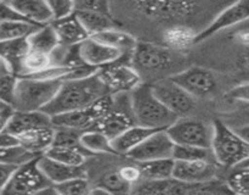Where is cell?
I'll use <instances>...</instances> for the list:
<instances>
[{
    "mask_svg": "<svg viewBox=\"0 0 249 195\" xmlns=\"http://www.w3.org/2000/svg\"><path fill=\"white\" fill-rule=\"evenodd\" d=\"M236 167H248L249 168V157L245 158V160H243L241 163H238Z\"/></svg>",
    "mask_w": 249,
    "mask_h": 195,
    "instance_id": "cell-49",
    "label": "cell"
},
{
    "mask_svg": "<svg viewBox=\"0 0 249 195\" xmlns=\"http://www.w3.org/2000/svg\"><path fill=\"white\" fill-rule=\"evenodd\" d=\"M173 158L174 160H214L213 153L211 149L199 148V146H190V145H179L174 144L173 149Z\"/></svg>",
    "mask_w": 249,
    "mask_h": 195,
    "instance_id": "cell-31",
    "label": "cell"
},
{
    "mask_svg": "<svg viewBox=\"0 0 249 195\" xmlns=\"http://www.w3.org/2000/svg\"><path fill=\"white\" fill-rule=\"evenodd\" d=\"M80 146L88 154H114L111 139L99 129H88L82 132Z\"/></svg>",
    "mask_w": 249,
    "mask_h": 195,
    "instance_id": "cell-27",
    "label": "cell"
},
{
    "mask_svg": "<svg viewBox=\"0 0 249 195\" xmlns=\"http://www.w3.org/2000/svg\"><path fill=\"white\" fill-rule=\"evenodd\" d=\"M53 126L40 127L18 134V143L22 148L34 155H43L51 146L53 140Z\"/></svg>",
    "mask_w": 249,
    "mask_h": 195,
    "instance_id": "cell-19",
    "label": "cell"
},
{
    "mask_svg": "<svg viewBox=\"0 0 249 195\" xmlns=\"http://www.w3.org/2000/svg\"><path fill=\"white\" fill-rule=\"evenodd\" d=\"M2 72H11V71L9 70V67L6 66V63L2 61L1 58H0V73H2Z\"/></svg>",
    "mask_w": 249,
    "mask_h": 195,
    "instance_id": "cell-48",
    "label": "cell"
},
{
    "mask_svg": "<svg viewBox=\"0 0 249 195\" xmlns=\"http://www.w3.org/2000/svg\"><path fill=\"white\" fill-rule=\"evenodd\" d=\"M196 37L197 32L185 24H174L163 32L164 45L177 53H182L196 45Z\"/></svg>",
    "mask_w": 249,
    "mask_h": 195,
    "instance_id": "cell-21",
    "label": "cell"
},
{
    "mask_svg": "<svg viewBox=\"0 0 249 195\" xmlns=\"http://www.w3.org/2000/svg\"><path fill=\"white\" fill-rule=\"evenodd\" d=\"M53 66L51 54L39 53V51L29 50L24 56L22 62V70L19 77H31L36 76L43 71L48 70L49 67Z\"/></svg>",
    "mask_w": 249,
    "mask_h": 195,
    "instance_id": "cell-29",
    "label": "cell"
},
{
    "mask_svg": "<svg viewBox=\"0 0 249 195\" xmlns=\"http://www.w3.org/2000/svg\"><path fill=\"white\" fill-rule=\"evenodd\" d=\"M61 83V79L18 77L11 107L17 111L43 110L53 99Z\"/></svg>",
    "mask_w": 249,
    "mask_h": 195,
    "instance_id": "cell-3",
    "label": "cell"
},
{
    "mask_svg": "<svg viewBox=\"0 0 249 195\" xmlns=\"http://www.w3.org/2000/svg\"><path fill=\"white\" fill-rule=\"evenodd\" d=\"M226 183L232 194L249 195V168L233 167Z\"/></svg>",
    "mask_w": 249,
    "mask_h": 195,
    "instance_id": "cell-34",
    "label": "cell"
},
{
    "mask_svg": "<svg viewBox=\"0 0 249 195\" xmlns=\"http://www.w3.org/2000/svg\"><path fill=\"white\" fill-rule=\"evenodd\" d=\"M246 53H248V54H249V45L246 46Z\"/></svg>",
    "mask_w": 249,
    "mask_h": 195,
    "instance_id": "cell-51",
    "label": "cell"
},
{
    "mask_svg": "<svg viewBox=\"0 0 249 195\" xmlns=\"http://www.w3.org/2000/svg\"><path fill=\"white\" fill-rule=\"evenodd\" d=\"M105 94L109 93L96 73L85 78L66 79L62 80L53 99L41 111L53 117L65 112L85 109Z\"/></svg>",
    "mask_w": 249,
    "mask_h": 195,
    "instance_id": "cell-1",
    "label": "cell"
},
{
    "mask_svg": "<svg viewBox=\"0 0 249 195\" xmlns=\"http://www.w3.org/2000/svg\"><path fill=\"white\" fill-rule=\"evenodd\" d=\"M39 156L17 166L1 194H41L43 190H45L46 188L53 185V183L46 178V176L41 172L40 167H39Z\"/></svg>",
    "mask_w": 249,
    "mask_h": 195,
    "instance_id": "cell-6",
    "label": "cell"
},
{
    "mask_svg": "<svg viewBox=\"0 0 249 195\" xmlns=\"http://www.w3.org/2000/svg\"><path fill=\"white\" fill-rule=\"evenodd\" d=\"M4 1H7V2H9V1H10V0H4Z\"/></svg>",
    "mask_w": 249,
    "mask_h": 195,
    "instance_id": "cell-52",
    "label": "cell"
},
{
    "mask_svg": "<svg viewBox=\"0 0 249 195\" xmlns=\"http://www.w3.org/2000/svg\"><path fill=\"white\" fill-rule=\"evenodd\" d=\"M167 132L174 144L211 149L213 124L202 119L179 117L169 128H167Z\"/></svg>",
    "mask_w": 249,
    "mask_h": 195,
    "instance_id": "cell-7",
    "label": "cell"
},
{
    "mask_svg": "<svg viewBox=\"0 0 249 195\" xmlns=\"http://www.w3.org/2000/svg\"><path fill=\"white\" fill-rule=\"evenodd\" d=\"M73 1H74V4H75V1H77V0H73Z\"/></svg>",
    "mask_w": 249,
    "mask_h": 195,
    "instance_id": "cell-53",
    "label": "cell"
},
{
    "mask_svg": "<svg viewBox=\"0 0 249 195\" xmlns=\"http://www.w3.org/2000/svg\"><path fill=\"white\" fill-rule=\"evenodd\" d=\"M78 53L85 65L96 70L119 61L129 63L131 61V58L124 55L121 50L97 40L94 37H89L78 44Z\"/></svg>",
    "mask_w": 249,
    "mask_h": 195,
    "instance_id": "cell-11",
    "label": "cell"
},
{
    "mask_svg": "<svg viewBox=\"0 0 249 195\" xmlns=\"http://www.w3.org/2000/svg\"><path fill=\"white\" fill-rule=\"evenodd\" d=\"M51 24L55 29L60 45H77L89 38V34L87 33L74 12L63 19L53 20L51 21Z\"/></svg>",
    "mask_w": 249,
    "mask_h": 195,
    "instance_id": "cell-16",
    "label": "cell"
},
{
    "mask_svg": "<svg viewBox=\"0 0 249 195\" xmlns=\"http://www.w3.org/2000/svg\"><path fill=\"white\" fill-rule=\"evenodd\" d=\"M4 106H6V105H5L4 102H1V101H0V109H1V107H4Z\"/></svg>",
    "mask_w": 249,
    "mask_h": 195,
    "instance_id": "cell-50",
    "label": "cell"
},
{
    "mask_svg": "<svg viewBox=\"0 0 249 195\" xmlns=\"http://www.w3.org/2000/svg\"><path fill=\"white\" fill-rule=\"evenodd\" d=\"M17 165H11V163H2L0 162V193H2L4 188L6 187L7 182L11 178L12 173L16 170Z\"/></svg>",
    "mask_w": 249,
    "mask_h": 195,
    "instance_id": "cell-44",
    "label": "cell"
},
{
    "mask_svg": "<svg viewBox=\"0 0 249 195\" xmlns=\"http://www.w3.org/2000/svg\"><path fill=\"white\" fill-rule=\"evenodd\" d=\"M87 154L84 149L78 148V146L51 145L44 153V155L66 165L83 166L87 160Z\"/></svg>",
    "mask_w": 249,
    "mask_h": 195,
    "instance_id": "cell-28",
    "label": "cell"
},
{
    "mask_svg": "<svg viewBox=\"0 0 249 195\" xmlns=\"http://www.w3.org/2000/svg\"><path fill=\"white\" fill-rule=\"evenodd\" d=\"M109 94L129 93L141 83V77L131 63L119 62L99 68L96 72Z\"/></svg>",
    "mask_w": 249,
    "mask_h": 195,
    "instance_id": "cell-9",
    "label": "cell"
},
{
    "mask_svg": "<svg viewBox=\"0 0 249 195\" xmlns=\"http://www.w3.org/2000/svg\"><path fill=\"white\" fill-rule=\"evenodd\" d=\"M170 79L196 98H207L215 94L218 90V80L212 71L199 66L178 71L170 76Z\"/></svg>",
    "mask_w": 249,
    "mask_h": 195,
    "instance_id": "cell-8",
    "label": "cell"
},
{
    "mask_svg": "<svg viewBox=\"0 0 249 195\" xmlns=\"http://www.w3.org/2000/svg\"><path fill=\"white\" fill-rule=\"evenodd\" d=\"M27 41H28L29 50L45 54H51L60 45L51 22L39 26L36 31H33L27 37Z\"/></svg>",
    "mask_w": 249,
    "mask_h": 195,
    "instance_id": "cell-23",
    "label": "cell"
},
{
    "mask_svg": "<svg viewBox=\"0 0 249 195\" xmlns=\"http://www.w3.org/2000/svg\"><path fill=\"white\" fill-rule=\"evenodd\" d=\"M74 14L80 21L82 26L84 27L87 33L89 34V37L117 27L114 20L108 14L88 11V10H74Z\"/></svg>",
    "mask_w": 249,
    "mask_h": 195,
    "instance_id": "cell-24",
    "label": "cell"
},
{
    "mask_svg": "<svg viewBox=\"0 0 249 195\" xmlns=\"http://www.w3.org/2000/svg\"><path fill=\"white\" fill-rule=\"evenodd\" d=\"M28 51L29 45L27 38L0 41V58L6 63L9 70L17 77L21 75L22 62Z\"/></svg>",
    "mask_w": 249,
    "mask_h": 195,
    "instance_id": "cell-18",
    "label": "cell"
},
{
    "mask_svg": "<svg viewBox=\"0 0 249 195\" xmlns=\"http://www.w3.org/2000/svg\"><path fill=\"white\" fill-rule=\"evenodd\" d=\"M9 2L27 21L40 26L53 21V15L45 0H10Z\"/></svg>",
    "mask_w": 249,
    "mask_h": 195,
    "instance_id": "cell-22",
    "label": "cell"
},
{
    "mask_svg": "<svg viewBox=\"0 0 249 195\" xmlns=\"http://www.w3.org/2000/svg\"><path fill=\"white\" fill-rule=\"evenodd\" d=\"M153 129L146 128V127L140 126V124H133L124 129L121 134L113 138L111 140L112 149H113L116 155H124L126 156L133 149L140 143H142L143 139L147 138Z\"/></svg>",
    "mask_w": 249,
    "mask_h": 195,
    "instance_id": "cell-20",
    "label": "cell"
},
{
    "mask_svg": "<svg viewBox=\"0 0 249 195\" xmlns=\"http://www.w3.org/2000/svg\"><path fill=\"white\" fill-rule=\"evenodd\" d=\"M17 78L12 72L0 73V101L9 106H12L14 102Z\"/></svg>",
    "mask_w": 249,
    "mask_h": 195,
    "instance_id": "cell-38",
    "label": "cell"
},
{
    "mask_svg": "<svg viewBox=\"0 0 249 195\" xmlns=\"http://www.w3.org/2000/svg\"><path fill=\"white\" fill-rule=\"evenodd\" d=\"M249 20V0H236L213 20L203 31L197 32L196 44L202 43L214 34Z\"/></svg>",
    "mask_w": 249,
    "mask_h": 195,
    "instance_id": "cell-13",
    "label": "cell"
},
{
    "mask_svg": "<svg viewBox=\"0 0 249 195\" xmlns=\"http://www.w3.org/2000/svg\"><path fill=\"white\" fill-rule=\"evenodd\" d=\"M174 141L168 134L167 129L153 131L142 143L139 144L135 149L128 154V157L134 162L157 160V158L173 157Z\"/></svg>",
    "mask_w": 249,
    "mask_h": 195,
    "instance_id": "cell-12",
    "label": "cell"
},
{
    "mask_svg": "<svg viewBox=\"0 0 249 195\" xmlns=\"http://www.w3.org/2000/svg\"><path fill=\"white\" fill-rule=\"evenodd\" d=\"M45 2L53 15V21L70 16L71 14L74 12L73 0H45Z\"/></svg>",
    "mask_w": 249,
    "mask_h": 195,
    "instance_id": "cell-39",
    "label": "cell"
},
{
    "mask_svg": "<svg viewBox=\"0 0 249 195\" xmlns=\"http://www.w3.org/2000/svg\"><path fill=\"white\" fill-rule=\"evenodd\" d=\"M50 126H53L51 116H49L46 112L41 111V110H36V111H17V110H14L5 129L9 131L10 133L15 134V136H18V134L31 131V129Z\"/></svg>",
    "mask_w": 249,
    "mask_h": 195,
    "instance_id": "cell-15",
    "label": "cell"
},
{
    "mask_svg": "<svg viewBox=\"0 0 249 195\" xmlns=\"http://www.w3.org/2000/svg\"><path fill=\"white\" fill-rule=\"evenodd\" d=\"M216 166L212 160H174L173 178L185 183H203L215 178Z\"/></svg>",
    "mask_w": 249,
    "mask_h": 195,
    "instance_id": "cell-14",
    "label": "cell"
},
{
    "mask_svg": "<svg viewBox=\"0 0 249 195\" xmlns=\"http://www.w3.org/2000/svg\"><path fill=\"white\" fill-rule=\"evenodd\" d=\"M39 155L29 153L21 145L10 146V148H2L0 146V162L2 163H11V165H21L26 161L32 160Z\"/></svg>",
    "mask_w": 249,
    "mask_h": 195,
    "instance_id": "cell-35",
    "label": "cell"
},
{
    "mask_svg": "<svg viewBox=\"0 0 249 195\" xmlns=\"http://www.w3.org/2000/svg\"><path fill=\"white\" fill-rule=\"evenodd\" d=\"M19 145L18 138L15 134L10 133L6 129L0 131V146L2 148H10V146H17Z\"/></svg>",
    "mask_w": 249,
    "mask_h": 195,
    "instance_id": "cell-45",
    "label": "cell"
},
{
    "mask_svg": "<svg viewBox=\"0 0 249 195\" xmlns=\"http://www.w3.org/2000/svg\"><path fill=\"white\" fill-rule=\"evenodd\" d=\"M40 24L18 20V21H0V41L11 39L27 38Z\"/></svg>",
    "mask_w": 249,
    "mask_h": 195,
    "instance_id": "cell-30",
    "label": "cell"
},
{
    "mask_svg": "<svg viewBox=\"0 0 249 195\" xmlns=\"http://www.w3.org/2000/svg\"><path fill=\"white\" fill-rule=\"evenodd\" d=\"M56 193L61 195H85L90 194L91 185L85 176L71 178L65 182L53 184Z\"/></svg>",
    "mask_w": 249,
    "mask_h": 195,
    "instance_id": "cell-32",
    "label": "cell"
},
{
    "mask_svg": "<svg viewBox=\"0 0 249 195\" xmlns=\"http://www.w3.org/2000/svg\"><path fill=\"white\" fill-rule=\"evenodd\" d=\"M226 98L233 101H249V80L231 88L226 93Z\"/></svg>",
    "mask_w": 249,
    "mask_h": 195,
    "instance_id": "cell-42",
    "label": "cell"
},
{
    "mask_svg": "<svg viewBox=\"0 0 249 195\" xmlns=\"http://www.w3.org/2000/svg\"><path fill=\"white\" fill-rule=\"evenodd\" d=\"M53 140L51 145H61V146H80V136L82 131H78L74 128H68V127H53Z\"/></svg>",
    "mask_w": 249,
    "mask_h": 195,
    "instance_id": "cell-36",
    "label": "cell"
},
{
    "mask_svg": "<svg viewBox=\"0 0 249 195\" xmlns=\"http://www.w3.org/2000/svg\"><path fill=\"white\" fill-rule=\"evenodd\" d=\"M233 129H235L236 133H237L241 138L245 139V140L249 144V124H245V126L237 127V128Z\"/></svg>",
    "mask_w": 249,
    "mask_h": 195,
    "instance_id": "cell-47",
    "label": "cell"
},
{
    "mask_svg": "<svg viewBox=\"0 0 249 195\" xmlns=\"http://www.w3.org/2000/svg\"><path fill=\"white\" fill-rule=\"evenodd\" d=\"M213 138L211 150L216 163L233 168L249 157V144L233 128L216 118L213 121Z\"/></svg>",
    "mask_w": 249,
    "mask_h": 195,
    "instance_id": "cell-4",
    "label": "cell"
},
{
    "mask_svg": "<svg viewBox=\"0 0 249 195\" xmlns=\"http://www.w3.org/2000/svg\"><path fill=\"white\" fill-rule=\"evenodd\" d=\"M179 54L165 45H158L150 41H136L130 63L140 77L142 75L158 76L177 67L180 60Z\"/></svg>",
    "mask_w": 249,
    "mask_h": 195,
    "instance_id": "cell-5",
    "label": "cell"
},
{
    "mask_svg": "<svg viewBox=\"0 0 249 195\" xmlns=\"http://www.w3.org/2000/svg\"><path fill=\"white\" fill-rule=\"evenodd\" d=\"M129 94H130L131 110L136 124L158 131V129L169 128L179 118L156 97L151 84L140 83Z\"/></svg>",
    "mask_w": 249,
    "mask_h": 195,
    "instance_id": "cell-2",
    "label": "cell"
},
{
    "mask_svg": "<svg viewBox=\"0 0 249 195\" xmlns=\"http://www.w3.org/2000/svg\"><path fill=\"white\" fill-rule=\"evenodd\" d=\"M141 170L142 179H168L173 178V170H174V158H157V160L142 161L136 162Z\"/></svg>",
    "mask_w": 249,
    "mask_h": 195,
    "instance_id": "cell-26",
    "label": "cell"
},
{
    "mask_svg": "<svg viewBox=\"0 0 249 195\" xmlns=\"http://www.w3.org/2000/svg\"><path fill=\"white\" fill-rule=\"evenodd\" d=\"M38 165L41 172L46 176V178L53 184L65 182V180L79 177V176H85L83 166L66 165V163L58 162V161L48 157L44 154L38 157Z\"/></svg>",
    "mask_w": 249,
    "mask_h": 195,
    "instance_id": "cell-17",
    "label": "cell"
},
{
    "mask_svg": "<svg viewBox=\"0 0 249 195\" xmlns=\"http://www.w3.org/2000/svg\"><path fill=\"white\" fill-rule=\"evenodd\" d=\"M240 102L238 107L230 112H226L220 117L223 122H225L231 128H237V127L249 124V101H237Z\"/></svg>",
    "mask_w": 249,
    "mask_h": 195,
    "instance_id": "cell-37",
    "label": "cell"
},
{
    "mask_svg": "<svg viewBox=\"0 0 249 195\" xmlns=\"http://www.w3.org/2000/svg\"><path fill=\"white\" fill-rule=\"evenodd\" d=\"M92 37L97 40L107 44V45L118 49L124 55L129 56V58H131V55H133V50L136 45V41H138L131 34L126 33V32L122 31L117 27L109 28Z\"/></svg>",
    "mask_w": 249,
    "mask_h": 195,
    "instance_id": "cell-25",
    "label": "cell"
},
{
    "mask_svg": "<svg viewBox=\"0 0 249 195\" xmlns=\"http://www.w3.org/2000/svg\"><path fill=\"white\" fill-rule=\"evenodd\" d=\"M26 20L10 2L0 0V21H18ZM27 21V20H26Z\"/></svg>",
    "mask_w": 249,
    "mask_h": 195,
    "instance_id": "cell-43",
    "label": "cell"
},
{
    "mask_svg": "<svg viewBox=\"0 0 249 195\" xmlns=\"http://www.w3.org/2000/svg\"><path fill=\"white\" fill-rule=\"evenodd\" d=\"M97 185L104 188L108 194H126V193H131V188H133L121 177L118 170L111 171L102 176Z\"/></svg>",
    "mask_w": 249,
    "mask_h": 195,
    "instance_id": "cell-33",
    "label": "cell"
},
{
    "mask_svg": "<svg viewBox=\"0 0 249 195\" xmlns=\"http://www.w3.org/2000/svg\"><path fill=\"white\" fill-rule=\"evenodd\" d=\"M118 172L121 177L125 180L128 184L131 187L135 185L136 183L140 182L142 179V175H141V170L138 166V163H130V165H123L118 168Z\"/></svg>",
    "mask_w": 249,
    "mask_h": 195,
    "instance_id": "cell-41",
    "label": "cell"
},
{
    "mask_svg": "<svg viewBox=\"0 0 249 195\" xmlns=\"http://www.w3.org/2000/svg\"><path fill=\"white\" fill-rule=\"evenodd\" d=\"M151 88L163 105L178 117L190 114L195 109L196 99L169 77L156 80L151 84Z\"/></svg>",
    "mask_w": 249,
    "mask_h": 195,
    "instance_id": "cell-10",
    "label": "cell"
},
{
    "mask_svg": "<svg viewBox=\"0 0 249 195\" xmlns=\"http://www.w3.org/2000/svg\"><path fill=\"white\" fill-rule=\"evenodd\" d=\"M74 10H88L109 15V4L108 0H77Z\"/></svg>",
    "mask_w": 249,
    "mask_h": 195,
    "instance_id": "cell-40",
    "label": "cell"
},
{
    "mask_svg": "<svg viewBox=\"0 0 249 195\" xmlns=\"http://www.w3.org/2000/svg\"><path fill=\"white\" fill-rule=\"evenodd\" d=\"M12 112H14V109H12L11 106H9V105H6V106L0 109V131L5 129L10 117H11Z\"/></svg>",
    "mask_w": 249,
    "mask_h": 195,
    "instance_id": "cell-46",
    "label": "cell"
}]
</instances>
